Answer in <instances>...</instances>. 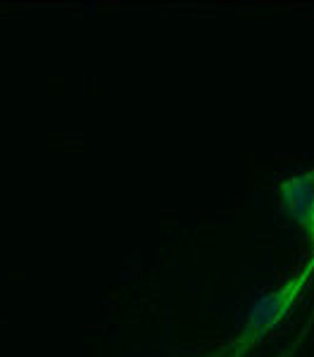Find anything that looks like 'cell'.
Here are the masks:
<instances>
[{
	"label": "cell",
	"mask_w": 314,
	"mask_h": 357,
	"mask_svg": "<svg viewBox=\"0 0 314 357\" xmlns=\"http://www.w3.org/2000/svg\"><path fill=\"white\" fill-rule=\"evenodd\" d=\"M312 281H314V248H310L307 257L293 269V274L285 276L278 286L267 289L265 293H260L255 298V303L250 305L248 314L243 319L241 331L233 338L236 355L248 357L262 343L269 341L272 333L281 329L285 319L293 314L295 305H298L302 293L307 291V286Z\"/></svg>",
	"instance_id": "6da1fadb"
},
{
	"label": "cell",
	"mask_w": 314,
	"mask_h": 357,
	"mask_svg": "<svg viewBox=\"0 0 314 357\" xmlns=\"http://www.w3.org/2000/svg\"><path fill=\"white\" fill-rule=\"evenodd\" d=\"M278 207L295 227L302 241L314 248V169H300L283 176L276 186Z\"/></svg>",
	"instance_id": "7a4b0ae2"
},
{
	"label": "cell",
	"mask_w": 314,
	"mask_h": 357,
	"mask_svg": "<svg viewBox=\"0 0 314 357\" xmlns=\"http://www.w3.org/2000/svg\"><path fill=\"white\" fill-rule=\"evenodd\" d=\"M312 319H314V314L310 317V321H307V324H305V326H302V329H300L298 333H295V336H293V341H290V343H285V345H283V348H281V350H278V353H276V355H274V357H295V355H298L300 345H302V343H305L307 333H310Z\"/></svg>",
	"instance_id": "3957f363"
},
{
	"label": "cell",
	"mask_w": 314,
	"mask_h": 357,
	"mask_svg": "<svg viewBox=\"0 0 314 357\" xmlns=\"http://www.w3.org/2000/svg\"><path fill=\"white\" fill-rule=\"evenodd\" d=\"M188 357H238V355H236V348H233V338H231V341L217 343V345H212V348L200 350V353L188 355Z\"/></svg>",
	"instance_id": "277c9868"
}]
</instances>
